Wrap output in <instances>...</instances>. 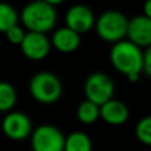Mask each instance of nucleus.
<instances>
[{"instance_id":"1","label":"nucleus","mask_w":151,"mask_h":151,"mask_svg":"<svg viewBox=\"0 0 151 151\" xmlns=\"http://www.w3.org/2000/svg\"><path fill=\"white\" fill-rule=\"evenodd\" d=\"M110 60L112 66L125 77L140 74L143 71V52L139 46L129 40L113 44L110 51Z\"/></svg>"},{"instance_id":"2","label":"nucleus","mask_w":151,"mask_h":151,"mask_svg":"<svg viewBox=\"0 0 151 151\" xmlns=\"http://www.w3.org/2000/svg\"><path fill=\"white\" fill-rule=\"evenodd\" d=\"M20 20L28 32L45 34L54 27L57 22V12L53 6L48 5L44 0H35L22 8Z\"/></svg>"},{"instance_id":"3","label":"nucleus","mask_w":151,"mask_h":151,"mask_svg":"<svg viewBox=\"0 0 151 151\" xmlns=\"http://www.w3.org/2000/svg\"><path fill=\"white\" fill-rule=\"evenodd\" d=\"M31 96L41 104L55 103L63 93V85L60 79L52 72L41 71L35 73L29 80Z\"/></svg>"},{"instance_id":"4","label":"nucleus","mask_w":151,"mask_h":151,"mask_svg":"<svg viewBox=\"0 0 151 151\" xmlns=\"http://www.w3.org/2000/svg\"><path fill=\"white\" fill-rule=\"evenodd\" d=\"M129 20L119 11H106L99 15L94 22L96 32L106 42H118L124 40L127 33Z\"/></svg>"},{"instance_id":"5","label":"nucleus","mask_w":151,"mask_h":151,"mask_svg":"<svg viewBox=\"0 0 151 151\" xmlns=\"http://www.w3.org/2000/svg\"><path fill=\"white\" fill-rule=\"evenodd\" d=\"M84 92L87 100L100 106L107 100L112 99L114 93V84L107 74L103 72H93L85 80Z\"/></svg>"},{"instance_id":"6","label":"nucleus","mask_w":151,"mask_h":151,"mask_svg":"<svg viewBox=\"0 0 151 151\" xmlns=\"http://www.w3.org/2000/svg\"><path fill=\"white\" fill-rule=\"evenodd\" d=\"M65 137L53 125L44 124L35 127L31 133V146L33 151H64Z\"/></svg>"},{"instance_id":"7","label":"nucleus","mask_w":151,"mask_h":151,"mask_svg":"<svg viewBox=\"0 0 151 151\" xmlns=\"http://www.w3.org/2000/svg\"><path fill=\"white\" fill-rule=\"evenodd\" d=\"M5 136L12 140H22L32 133V122L29 117L19 111H9L1 123Z\"/></svg>"},{"instance_id":"8","label":"nucleus","mask_w":151,"mask_h":151,"mask_svg":"<svg viewBox=\"0 0 151 151\" xmlns=\"http://www.w3.org/2000/svg\"><path fill=\"white\" fill-rule=\"evenodd\" d=\"M96 19L92 9L83 4L71 6L65 14L66 27L71 28L78 34L88 32L94 26Z\"/></svg>"},{"instance_id":"9","label":"nucleus","mask_w":151,"mask_h":151,"mask_svg":"<svg viewBox=\"0 0 151 151\" xmlns=\"http://www.w3.org/2000/svg\"><path fill=\"white\" fill-rule=\"evenodd\" d=\"M22 54L31 60H41L47 57L51 50V41L44 33L26 32L19 45Z\"/></svg>"},{"instance_id":"10","label":"nucleus","mask_w":151,"mask_h":151,"mask_svg":"<svg viewBox=\"0 0 151 151\" xmlns=\"http://www.w3.org/2000/svg\"><path fill=\"white\" fill-rule=\"evenodd\" d=\"M126 37L129 41L139 47H149L151 45V19L144 14L133 17L129 20Z\"/></svg>"},{"instance_id":"11","label":"nucleus","mask_w":151,"mask_h":151,"mask_svg":"<svg viewBox=\"0 0 151 151\" xmlns=\"http://www.w3.org/2000/svg\"><path fill=\"white\" fill-rule=\"evenodd\" d=\"M100 110V118L111 125H122L129 119V109L127 106L118 100V99H110L103 105L99 106Z\"/></svg>"},{"instance_id":"12","label":"nucleus","mask_w":151,"mask_h":151,"mask_svg":"<svg viewBox=\"0 0 151 151\" xmlns=\"http://www.w3.org/2000/svg\"><path fill=\"white\" fill-rule=\"evenodd\" d=\"M53 47L61 53H72L80 45V34L76 33L68 27L57 29L52 35Z\"/></svg>"},{"instance_id":"13","label":"nucleus","mask_w":151,"mask_h":151,"mask_svg":"<svg viewBox=\"0 0 151 151\" xmlns=\"http://www.w3.org/2000/svg\"><path fill=\"white\" fill-rule=\"evenodd\" d=\"M64 151H92V142L85 132L74 131L65 137Z\"/></svg>"},{"instance_id":"14","label":"nucleus","mask_w":151,"mask_h":151,"mask_svg":"<svg viewBox=\"0 0 151 151\" xmlns=\"http://www.w3.org/2000/svg\"><path fill=\"white\" fill-rule=\"evenodd\" d=\"M17 90L8 81H0V112H9L17 104Z\"/></svg>"},{"instance_id":"15","label":"nucleus","mask_w":151,"mask_h":151,"mask_svg":"<svg viewBox=\"0 0 151 151\" xmlns=\"http://www.w3.org/2000/svg\"><path fill=\"white\" fill-rule=\"evenodd\" d=\"M100 117L99 106L90 100H84L77 109V118L83 124H92Z\"/></svg>"},{"instance_id":"16","label":"nucleus","mask_w":151,"mask_h":151,"mask_svg":"<svg viewBox=\"0 0 151 151\" xmlns=\"http://www.w3.org/2000/svg\"><path fill=\"white\" fill-rule=\"evenodd\" d=\"M19 15L14 7L7 2H0V32L5 33L9 27L18 24Z\"/></svg>"},{"instance_id":"17","label":"nucleus","mask_w":151,"mask_h":151,"mask_svg":"<svg viewBox=\"0 0 151 151\" xmlns=\"http://www.w3.org/2000/svg\"><path fill=\"white\" fill-rule=\"evenodd\" d=\"M134 133L140 143L151 146V116H145L139 119L136 124Z\"/></svg>"},{"instance_id":"18","label":"nucleus","mask_w":151,"mask_h":151,"mask_svg":"<svg viewBox=\"0 0 151 151\" xmlns=\"http://www.w3.org/2000/svg\"><path fill=\"white\" fill-rule=\"evenodd\" d=\"M5 34H6L7 40H8L11 44L20 45L21 41L24 40V37H25L26 32L24 31V28H22L21 26H19V25L17 24V25L9 27V28L5 32Z\"/></svg>"},{"instance_id":"19","label":"nucleus","mask_w":151,"mask_h":151,"mask_svg":"<svg viewBox=\"0 0 151 151\" xmlns=\"http://www.w3.org/2000/svg\"><path fill=\"white\" fill-rule=\"evenodd\" d=\"M143 71L151 78V45L143 52Z\"/></svg>"},{"instance_id":"20","label":"nucleus","mask_w":151,"mask_h":151,"mask_svg":"<svg viewBox=\"0 0 151 151\" xmlns=\"http://www.w3.org/2000/svg\"><path fill=\"white\" fill-rule=\"evenodd\" d=\"M143 14L146 17V18H149V19H151V0H146L145 2H144V6H143Z\"/></svg>"},{"instance_id":"21","label":"nucleus","mask_w":151,"mask_h":151,"mask_svg":"<svg viewBox=\"0 0 151 151\" xmlns=\"http://www.w3.org/2000/svg\"><path fill=\"white\" fill-rule=\"evenodd\" d=\"M45 2H47L48 5H51V6H57V5H59V4H61V2H64L65 0H44Z\"/></svg>"},{"instance_id":"22","label":"nucleus","mask_w":151,"mask_h":151,"mask_svg":"<svg viewBox=\"0 0 151 151\" xmlns=\"http://www.w3.org/2000/svg\"><path fill=\"white\" fill-rule=\"evenodd\" d=\"M150 151H151V150H150Z\"/></svg>"}]
</instances>
